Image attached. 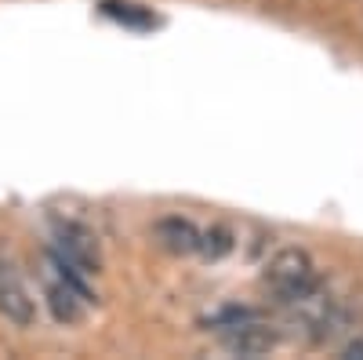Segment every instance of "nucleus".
I'll list each match as a JSON object with an SVG mask.
<instances>
[{"instance_id": "7ed1b4c3", "label": "nucleus", "mask_w": 363, "mask_h": 360, "mask_svg": "<svg viewBox=\"0 0 363 360\" xmlns=\"http://www.w3.org/2000/svg\"><path fill=\"white\" fill-rule=\"evenodd\" d=\"M0 317H8L18 327H29L37 320L33 295L26 291V284L11 273V269H0Z\"/></svg>"}, {"instance_id": "0eeeda50", "label": "nucleus", "mask_w": 363, "mask_h": 360, "mask_svg": "<svg viewBox=\"0 0 363 360\" xmlns=\"http://www.w3.org/2000/svg\"><path fill=\"white\" fill-rule=\"evenodd\" d=\"M196 251H200L203 258H211V262H218L222 255H229V251H233V233H229V229H222V226L203 229V233H200Z\"/></svg>"}, {"instance_id": "39448f33", "label": "nucleus", "mask_w": 363, "mask_h": 360, "mask_svg": "<svg viewBox=\"0 0 363 360\" xmlns=\"http://www.w3.org/2000/svg\"><path fill=\"white\" fill-rule=\"evenodd\" d=\"M157 240L167 248V251H174V255H189V251H196V244H200V229L189 222V219H160L157 222Z\"/></svg>"}, {"instance_id": "f03ea898", "label": "nucleus", "mask_w": 363, "mask_h": 360, "mask_svg": "<svg viewBox=\"0 0 363 360\" xmlns=\"http://www.w3.org/2000/svg\"><path fill=\"white\" fill-rule=\"evenodd\" d=\"M222 346L236 356H262V353H269L272 346H277V332L255 317L247 324H236V327H229V332H222Z\"/></svg>"}, {"instance_id": "20e7f679", "label": "nucleus", "mask_w": 363, "mask_h": 360, "mask_svg": "<svg viewBox=\"0 0 363 360\" xmlns=\"http://www.w3.org/2000/svg\"><path fill=\"white\" fill-rule=\"evenodd\" d=\"M44 295H48V306H51V313H55V320H58V324H77V320L84 317V302H87V295H84L80 288H73L66 277L48 280Z\"/></svg>"}, {"instance_id": "423d86ee", "label": "nucleus", "mask_w": 363, "mask_h": 360, "mask_svg": "<svg viewBox=\"0 0 363 360\" xmlns=\"http://www.w3.org/2000/svg\"><path fill=\"white\" fill-rule=\"evenodd\" d=\"M102 15L124 22V26H131V29H145V26L157 22L153 11H145V8H138V4H124V0H102Z\"/></svg>"}, {"instance_id": "f257e3e1", "label": "nucleus", "mask_w": 363, "mask_h": 360, "mask_svg": "<svg viewBox=\"0 0 363 360\" xmlns=\"http://www.w3.org/2000/svg\"><path fill=\"white\" fill-rule=\"evenodd\" d=\"M265 288L272 291V298L280 306H291L298 298H306L309 291H316L320 277H316V266H313L309 251H301V248L277 251L265 266Z\"/></svg>"}]
</instances>
